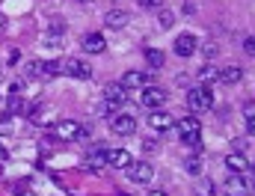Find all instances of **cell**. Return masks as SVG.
Returning a JSON list of instances; mask_svg holds the SVG:
<instances>
[{
    "label": "cell",
    "mask_w": 255,
    "mask_h": 196,
    "mask_svg": "<svg viewBox=\"0 0 255 196\" xmlns=\"http://www.w3.org/2000/svg\"><path fill=\"white\" fill-rule=\"evenodd\" d=\"M178 134H181V143L184 146H190V149H202V122L196 119V116H184L181 122H178Z\"/></svg>",
    "instance_id": "1"
},
{
    "label": "cell",
    "mask_w": 255,
    "mask_h": 196,
    "mask_svg": "<svg viewBox=\"0 0 255 196\" xmlns=\"http://www.w3.org/2000/svg\"><path fill=\"white\" fill-rule=\"evenodd\" d=\"M187 107L190 110H211L214 107V92H211V86L208 83H202V86H193L190 92H187Z\"/></svg>",
    "instance_id": "2"
},
{
    "label": "cell",
    "mask_w": 255,
    "mask_h": 196,
    "mask_svg": "<svg viewBox=\"0 0 255 196\" xmlns=\"http://www.w3.org/2000/svg\"><path fill=\"white\" fill-rule=\"evenodd\" d=\"M139 104L142 107H148V110H157V107H163L166 104V89L163 86H142V92H139Z\"/></svg>",
    "instance_id": "3"
},
{
    "label": "cell",
    "mask_w": 255,
    "mask_h": 196,
    "mask_svg": "<svg viewBox=\"0 0 255 196\" xmlns=\"http://www.w3.org/2000/svg\"><path fill=\"white\" fill-rule=\"evenodd\" d=\"M107 155H110V149H107L104 143H95V146L89 149V155H86V170H89V173L107 170Z\"/></svg>",
    "instance_id": "4"
},
{
    "label": "cell",
    "mask_w": 255,
    "mask_h": 196,
    "mask_svg": "<svg viewBox=\"0 0 255 196\" xmlns=\"http://www.w3.org/2000/svg\"><path fill=\"white\" fill-rule=\"evenodd\" d=\"M255 179L250 182L247 176H238V173H229V179H226V196H250L253 191Z\"/></svg>",
    "instance_id": "5"
},
{
    "label": "cell",
    "mask_w": 255,
    "mask_h": 196,
    "mask_svg": "<svg viewBox=\"0 0 255 196\" xmlns=\"http://www.w3.org/2000/svg\"><path fill=\"white\" fill-rule=\"evenodd\" d=\"M63 74L74 77V80H89L92 77V68H89V63H83L77 57H68V60H63Z\"/></svg>",
    "instance_id": "6"
},
{
    "label": "cell",
    "mask_w": 255,
    "mask_h": 196,
    "mask_svg": "<svg viewBox=\"0 0 255 196\" xmlns=\"http://www.w3.org/2000/svg\"><path fill=\"white\" fill-rule=\"evenodd\" d=\"M151 176H154L151 164H145V161H130V164H128V179H130V182H136V185H148Z\"/></svg>",
    "instance_id": "7"
},
{
    "label": "cell",
    "mask_w": 255,
    "mask_h": 196,
    "mask_svg": "<svg viewBox=\"0 0 255 196\" xmlns=\"http://www.w3.org/2000/svg\"><path fill=\"white\" fill-rule=\"evenodd\" d=\"M110 131H113V134H119V137H128V134H133V131H136V119H133L130 113H119V116H113V119H110Z\"/></svg>",
    "instance_id": "8"
},
{
    "label": "cell",
    "mask_w": 255,
    "mask_h": 196,
    "mask_svg": "<svg viewBox=\"0 0 255 196\" xmlns=\"http://www.w3.org/2000/svg\"><path fill=\"white\" fill-rule=\"evenodd\" d=\"M125 101H128V89L122 83H110V86L104 89V104L119 107V104H125Z\"/></svg>",
    "instance_id": "9"
},
{
    "label": "cell",
    "mask_w": 255,
    "mask_h": 196,
    "mask_svg": "<svg viewBox=\"0 0 255 196\" xmlns=\"http://www.w3.org/2000/svg\"><path fill=\"white\" fill-rule=\"evenodd\" d=\"M196 51H199L196 36H190V33H181V36L175 39V54H178V57H193Z\"/></svg>",
    "instance_id": "10"
},
{
    "label": "cell",
    "mask_w": 255,
    "mask_h": 196,
    "mask_svg": "<svg viewBox=\"0 0 255 196\" xmlns=\"http://www.w3.org/2000/svg\"><path fill=\"white\" fill-rule=\"evenodd\" d=\"M80 45H83V51H86V54H104V51H107V42H104V36H101V33H86Z\"/></svg>",
    "instance_id": "11"
},
{
    "label": "cell",
    "mask_w": 255,
    "mask_h": 196,
    "mask_svg": "<svg viewBox=\"0 0 255 196\" xmlns=\"http://www.w3.org/2000/svg\"><path fill=\"white\" fill-rule=\"evenodd\" d=\"M119 83H122L125 89H133V86H151V74H145V71H125Z\"/></svg>",
    "instance_id": "12"
},
{
    "label": "cell",
    "mask_w": 255,
    "mask_h": 196,
    "mask_svg": "<svg viewBox=\"0 0 255 196\" xmlns=\"http://www.w3.org/2000/svg\"><path fill=\"white\" fill-rule=\"evenodd\" d=\"M226 170H229V173H238V176H247L250 161H247L241 152H232V155H226Z\"/></svg>",
    "instance_id": "13"
},
{
    "label": "cell",
    "mask_w": 255,
    "mask_h": 196,
    "mask_svg": "<svg viewBox=\"0 0 255 196\" xmlns=\"http://www.w3.org/2000/svg\"><path fill=\"white\" fill-rule=\"evenodd\" d=\"M80 122H74V119H65V122H60L57 128H54V134L57 137H63V140H80Z\"/></svg>",
    "instance_id": "14"
},
{
    "label": "cell",
    "mask_w": 255,
    "mask_h": 196,
    "mask_svg": "<svg viewBox=\"0 0 255 196\" xmlns=\"http://www.w3.org/2000/svg\"><path fill=\"white\" fill-rule=\"evenodd\" d=\"M148 125H151L154 131H160V134H163V131H169L172 125H175V119H172L169 113H163V110H151V116H148Z\"/></svg>",
    "instance_id": "15"
},
{
    "label": "cell",
    "mask_w": 255,
    "mask_h": 196,
    "mask_svg": "<svg viewBox=\"0 0 255 196\" xmlns=\"http://www.w3.org/2000/svg\"><path fill=\"white\" fill-rule=\"evenodd\" d=\"M128 21H130V15H128L125 9H110V12L104 15V24H107V27H113V30L128 27Z\"/></svg>",
    "instance_id": "16"
},
{
    "label": "cell",
    "mask_w": 255,
    "mask_h": 196,
    "mask_svg": "<svg viewBox=\"0 0 255 196\" xmlns=\"http://www.w3.org/2000/svg\"><path fill=\"white\" fill-rule=\"evenodd\" d=\"M244 80V68L241 65H226L223 71H220V83H226V86H235V83H241Z\"/></svg>",
    "instance_id": "17"
},
{
    "label": "cell",
    "mask_w": 255,
    "mask_h": 196,
    "mask_svg": "<svg viewBox=\"0 0 255 196\" xmlns=\"http://www.w3.org/2000/svg\"><path fill=\"white\" fill-rule=\"evenodd\" d=\"M128 164H130V155H128L125 149H110L107 167H113V170H128Z\"/></svg>",
    "instance_id": "18"
},
{
    "label": "cell",
    "mask_w": 255,
    "mask_h": 196,
    "mask_svg": "<svg viewBox=\"0 0 255 196\" xmlns=\"http://www.w3.org/2000/svg\"><path fill=\"white\" fill-rule=\"evenodd\" d=\"M214 191H217V188H214L211 179H199V176H196V182H193V194L196 196H214Z\"/></svg>",
    "instance_id": "19"
},
{
    "label": "cell",
    "mask_w": 255,
    "mask_h": 196,
    "mask_svg": "<svg viewBox=\"0 0 255 196\" xmlns=\"http://www.w3.org/2000/svg\"><path fill=\"white\" fill-rule=\"evenodd\" d=\"M63 74V60H48L42 63V77H60Z\"/></svg>",
    "instance_id": "20"
},
{
    "label": "cell",
    "mask_w": 255,
    "mask_h": 196,
    "mask_svg": "<svg viewBox=\"0 0 255 196\" xmlns=\"http://www.w3.org/2000/svg\"><path fill=\"white\" fill-rule=\"evenodd\" d=\"M199 77H202V83H217L220 80V68L217 65H202V71H199Z\"/></svg>",
    "instance_id": "21"
},
{
    "label": "cell",
    "mask_w": 255,
    "mask_h": 196,
    "mask_svg": "<svg viewBox=\"0 0 255 196\" xmlns=\"http://www.w3.org/2000/svg\"><path fill=\"white\" fill-rule=\"evenodd\" d=\"M145 63L151 65V68H160V65H163V51H157V48H145Z\"/></svg>",
    "instance_id": "22"
},
{
    "label": "cell",
    "mask_w": 255,
    "mask_h": 196,
    "mask_svg": "<svg viewBox=\"0 0 255 196\" xmlns=\"http://www.w3.org/2000/svg\"><path fill=\"white\" fill-rule=\"evenodd\" d=\"M172 24H175V15H172L169 9H160V27H163V30H169Z\"/></svg>",
    "instance_id": "23"
},
{
    "label": "cell",
    "mask_w": 255,
    "mask_h": 196,
    "mask_svg": "<svg viewBox=\"0 0 255 196\" xmlns=\"http://www.w3.org/2000/svg\"><path fill=\"white\" fill-rule=\"evenodd\" d=\"M184 170H187L190 176H199V173H202V161H199V158H190V161L184 164Z\"/></svg>",
    "instance_id": "24"
},
{
    "label": "cell",
    "mask_w": 255,
    "mask_h": 196,
    "mask_svg": "<svg viewBox=\"0 0 255 196\" xmlns=\"http://www.w3.org/2000/svg\"><path fill=\"white\" fill-rule=\"evenodd\" d=\"M202 54H205V57H208V60H214V57H217V54H220V45H217V42H208V45H205V51H202Z\"/></svg>",
    "instance_id": "25"
},
{
    "label": "cell",
    "mask_w": 255,
    "mask_h": 196,
    "mask_svg": "<svg viewBox=\"0 0 255 196\" xmlns=\"http://www.w3.org/2000/svg\"><path fill=\"white\" fill-rule=\"evenodd\" d=\"M27 74H30V77H39V74H42V63H36V60L27 63Z\"/></svg>",
    "instance_id": "26"
},
{
    "label": "cell",
    "mask_w": 255,
    "mask_h": 196,
    "mask_svg": "<svg viewBox=\"0 0 255 196\" xmlns=\"http://www.w3.org/2000/svg\"><path fill=\"white\" fill-rule=\"evenodd\" d=\"M244 116H247V119H255V101H247V104H244Z\"/></svg>",
    "instance_id": "27"
},
{
    "label": "cell",
    "mask_w": 255,
    "mask_h": 196,
    "mask_svg": "<svg viewBox=\"0 0 255 196\" xmlns=\"http://www.w3.org/2000/svg\"><path fill=\"white\" fill-rule=\"evenodd\" d=\"M244 51H247L250 57H255V36H250V39L244 42Z\"/></svg>",
    "instance_id": "28"
},
{
    "label": "cell",
    "mask_w": 255,
    "mask_h": 196,
    "mask_svg": "<svg viewBox=\"0 0 255 196\" xmlns=\"http://www.w3.org/2000/svg\"><path fill=\"white\" fill-rule=\"evenodd\" d=\"M139 3H142L145 9H160V6H163V0H139Z\"/></svg>",
    "instance_id": "29"
},
{
    "label": "cell",
    "mask_w": 255,
    "mask_h": 196,
    "mask_svg": "<svg viewBox=\"0 0 255 196\" xmlns=\"http://www.w3.org/2000/svg\"><path fill=\"white\" fill-rule=\"evenodd\" d=\"M142 149H145V152H157V143H154V140H145Z\"/></svg>",
    "instance_id": "30"
},
{
    "label": "cell",
    "mask_w": 255,
    "mask_h": 196,
    "mask_svg": "<svg viewBox=\"0 0 255 196\" xmlns=\"http://www.w3.org/2000/svg\"><path fill=\"white\" fill-rule=\"evenodd\" d=\"M247 131H250V134L255 137V119H247Z\"/></svg>",
    "instance_id": "31"
},
{
    "label": "cell",
    "mask_w": 255,
    "mask_h": 196,
    "mask_svg": "<svg viewBox=\"0 0 255 196\" xmlns=\"http://www.w3.org/2000/svg\"><path fill=\"white\" fill-rule=\"evenodd\" d=\"M148 196H166V194L163 191H154V194H148Z\"/></svg>",
    "instance_id": "32"
},
{
    "label": "cell",
    "mask_w": 255,
    "mask_h": 196,
    "mask_svg": "<svg viewBox=\"0 0 255 196\" xmlns=\"http://www.w3.org/2000/svg\"><path fill=\"white\" fill-rule=\"evenodd\" d=\"M253 179H255V164H253Z\"/></svg>",
    "instance_id": "33"
},
{
    "label": "cell",
    "mask_w": 255,
    "mask_h": 196,
    "mask_svg": "<svg viewBox=\"0 0 255 196\" xmlns=\"http://www.w3.org/2000/svg\"><path fill=\"white\" fill-rule=\"evenodd\" d=\"M77 3H86V0H77Z\"/></svg>",
    "instance_id": "34"
}]
</instances>
